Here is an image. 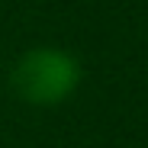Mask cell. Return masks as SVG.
<instances>
[{"label":"cell","instance_id":"1","mask_svg":"<svg viewBox=\"0 0 148 148\" xmlns=\"http://www.w3.org/2000/svg\"><path fill=\"white\" fill-rule=\"evenodd\" d=\"M81 61L71 52L39 45L23 52L10 71V87L29 106H58L81 87Z\"/></svg>","mask_w":148,"mask_h":148}]
</instances>
